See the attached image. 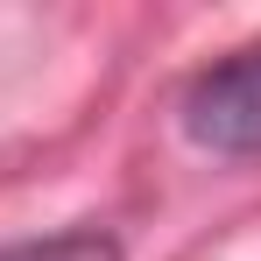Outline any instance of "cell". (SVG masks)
<instances>
[{"label":"cell","instance_id":"obj_1","mask_svg":"<svg viewBox=\"0 0 261 261\" xmlns=\"http://www.w3.org/2000/svg\"><path fill=\"white\" fill-rule=\"evenodd\" d=\"M184 134L212 155H261V43L219 57L184 92Z\"/></svg>","mask_w":261,"mask_h":261}]
</instances>
